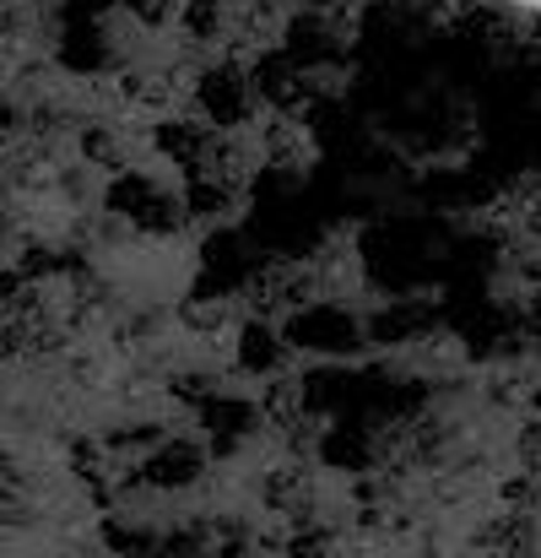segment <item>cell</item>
Returning <instances> with one entry per match:
<instances>
[{
	"instance_id": "cell-1",
	"label": "cell",
	"mask_w": 541,
	"mask_h": 558,
	"mask_svg": "<svg viewBox=\"0 0 541 558\" xmlns=\"http://www.w3.org/2000/svg\"><path fill=\"white\" fill-rule=\"evenodd\" d=\"M515 5H531V11H541V0H515Z\"/></svg>"
}]
</instances>
